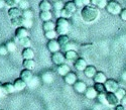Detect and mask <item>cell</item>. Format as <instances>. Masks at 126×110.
Returning <instances> with one entry per match:
<instances>
[{
    "instance_id": "obj_48",
    "label": "cell",
    "mask_w": 126,
    "mask_h": 110,
    "mask_svg": "<svg viewBox=\"0 0 126 110\" xmlns=\"http://www.w3.org/2000/svg\"><path fill=\"white\" fill-rule=\"evenodd\" d=\"M114 110H126V108H125L124 105H122L121 103H119L118 105H116V106L114 107Z\"/></svg>"
},
{
    "instance_id": "obj_35",
    "label": "cell",
    "mask_w": 126,
    "mask_h": 110,
    "mask_svg": "<svg viewBox=\"0 0 126 110\" xmlns=\"http://www.w3.org/2000/svg\"><path fill=\"white\" fill-rule=\"evenodd\" d=\"M115 94H116V96L118 97V99H119V100H121V99L126 95V90L124 89V88H122V87H119L118 88V89L116 90V91H115L114 92Z\"/></svg>"
},
{
    "instance_id": "obj_30",
    "label": "cell",
    "mask_w": 126,
    "mask_h": 110,
    "mask_svg": "<svg viewBox=\"0 0 126 110\" xmlns=\"http://www.w3.org/2000/svg\"><path fill=\"white\" fill-rule=\"evenodd\" d=\"M65 8L67 10H69V11L71 13H73V14H74L77 11V9H78V7L76 6V4L73 1H68L67 3H65Z\"/></svg>"
},
{
    "instance_id": "obj_45",
    "label": "cell",
    "mask_w": 126,
    "mask_h": 110,
    "mask_svg": "<svg viewBox=\"0 0 126 110\" xmlns=\"http://www.w3.org/2000/svg\"><path fill=\"white\" fill-rule=\"evenodd\" d=\"M32 24H33L32 19H24V23H23V26H24V27L29 28V27L32 26Z\"/></svg>"
},
{
    "instance_id": "obj_17",
    "label": "cell",
    "mask_w": 126,
    "mask_h": 110,
    "mask_svg": "<svg viewBox=\"0 0 126 110\" xmlns=\"http://www.w3.org/2000/svg\"><path fill=\"white\" fill-rule=\"evenodd\" d=\"M84 94H85V97L87 99H90V100H93V99L97 98V96H98V93H97V91L95 90L94 87H88L86 92Z\"/></svg>"
},
{
    "instance_id": "obj_23",
    "label": "cell",
    "mask_w": 126,
    "mask_h": 110,
    "mask_svg": "<svg viewBox=\"0 0 126 110\" xmlns=\"http://www.w3.org/2000/svg\"><path fill=\"white\" fill-rule=\"evenodd\" d=\"M65 58L68 61H76L79 57H78V53L75 50H71V51L65 52Z\"/></svg>"
},
{
    "instance_id": "obj_14",
    "label": "cell",
    "mask_w": 126,
    "mask_h": 110,
    "mask_svg": "<svg viewBox=\"0 0 126 110\" xmlns=\"http://www.w3.org/2000/svg\"><path fill=\"white\" fill-rule=\"evenodd\" d=\"M74 66H75V68L78 70V71H84L86 69V67H87V62H86V60L84 59V58H78L76 61H75V64H74Z\"/></svg>"
},
{
    "instance_id": "obj_29",
    "label": "cell",
    "mask_w": 126,
    "mask_h": 110,
    "mask_svg": "<svg viewBox=\"0 0 126 110\" xmlns=\"http://www.w3.org/2000/svg\"><path fill=\"white\" fill-rule=\"evenodd\" d=\"M39 17H40V19L45 22V21L51 20V18H52V13H51V11H40Z\"/></svg>"
},
{
    "instance_id": "obj_18",
    "label": "cell",
    "mask_w": 126,
    "mask_h": 110,
    "mask_svg": "<svg viewBox=\"0 0 126 110\" xmlns=\"http://www.w3.org/2000/svg\"><path fill=\"white\" fill-rule=\"evenodd\" d=\"M21 55H22L23 59H25V60H31V59H33L34 56H35L34 51L31 49V48H25V49H23Z\"/></svg>"
},
{
    "instance_id": "obj_8",
    "label": "cell",
    "mask_w": 126,
    "mask_h": 110,
    "mask_svg": "<svg viewBox=\"0 0 126 110\" xmlns=\"http://www.w3.org/2000/svg\"><path fill=\"white\" fill-rule=\"evenodd\" d=\"M74 89H75V91L77 92V93H80V94H84L86 92V90H87V84L85 83V82H83V81H77L74 85Z\"/></svg>"
},
{
    "instance_id": "obj_51",
    "label": "cell",
    "mask_w": 126,
    "mask_h": 110,
    "mask_svg": "<svg viewBox=\"0 0 126 110\" xmlns=\"http://www.w3.org/2000/svg\"><path fill=\"white\" fill-rule=\"evenodd\" d=\"M4 6H5V1L4 0H0V9L3 8Z\"/></svg>"
},
{
    "instance_id": "obj_41",
    "label": "cell",
    "mask_w": 126,
    "mask_h": 110,
    "mask_svg": "<svg viewBox=\"0 0 126 110\" xmlns=\"http://www.w3.org/2000/svg\"><path fill=\"white\" fill-rule=\"evenodd\" d=\"M37 85H38V78L37 77H33V78L30 80V82L27 83V86H29L30 88H35Z\"/></svg>"
},
{
    "instance_id": "obj_38",
    "label": "cell",
    "mask_w": 126,
    "mask_h": 110,
    "mask_svg": "<svg viewBox=\"0 0 126 110\" xmlns=\"http://www.w3.org/2000/svg\"><path fill=\"white\" fill-rule=\"evenodd\" d=\"M72 15H73V13H71L69 10H67L65 7L61 10V17H64V18H67L68 19V18L72 17Z\"/></svg>"
},
{
    "instance_id": "obj_6",
    "label": "cell",
    "mask_w": 126,
    "mask_h": 110,
    "mask_svg": "<svg viewBox=\"0 0 126 110\" xmlns=\"http://www.w3.org/2000/svg\"><path fill=\"white\" fill-rule=\"evenodd\" d=\"M106 99H107V104L110 106H114V107L116 105H118L120 102V100L114 92H107L106 93Z\"/></svg>"
},
{
    "instance_id": "obj_43",
    "label": "cell",
    "mask_w": 126,
    "mask_h": 110,
    "mask_svg": "<svg viewBox=\"0 0 126 110\" xmlns=\"http://www.w3.org/2000/svg\"><path fill=\"white\" fill-rule=\"evenodd\" d=\"M4 1H5V5L9 7H15L16 5H18L16 0H4Z\"/></svg>"
},
{
    "instance_id": "obj_55",
    "label": "cell",
    "mask_w": 126,
    "mask_h": 110,
    "mask_svg": "<svg viewBox=\"0 0 126 110\" xmlns=\"http://www.w3.org/2000/svg\"><path fill=\"white\" fill-rule=\"evenodd\" d=\"M2 86H3V84H2L1 82H0V87H2Z\"/></svg>"
},
{
    "instance_id": "obj_21",
    "label": "cell",
    "mask_w": 126,
    "mask_h": 110,
    "mask_svg": "<svg viewBox=\"0 0 126 110\" xmlns=\"http://www.w3.org/2000/svg\"><path fill=\"white\" fill-rule=\"evenodd\" d=\"M14 41H15V42H18L20 46H22L23 49H25V48H30V46H31V40H30V38H29L28 37H23V38H20V39L14 37Z\"/></svg>"
},
{
    "instance_id": "obj_24",
    "label": "cell",
    "mask_w": 126,
    "mask_h": 110,
    "mask_svg": "<svg viewBox=\"0 0 126 110\" xmlns=\"http://www.w3.org/2000/svg\"><path fill=\"white\" fill-rule=\"evenodd\" d=\"M41 79H43V81L45 83H47V84H50L54 82L55 80V76L54 74H52L51 72H46L43 74V76H41Z\"/></svg>"
},
{
    "instance_id": "obj_12",
    "label": "cell",
    "mask_w": 126,
    "mask_h": 110,
    "mask_svg": "<svg viewBox=\"0 0 126 110\" xmlns=\"http://www.w3.org/2000/svg\"><path fill=\"white\" fill-rule=\"evenodd\" d=\"M28 37V30L26 27L24 26H20V27H17L16 30H15V37L20 39V38H23V37Z\"/></svg>"
},
{
    "instance_id": "obj_10",
    "label": "cell",
    "mask_w": 126,
    "mask_h": 110,
    "mask_svg": "<svg viewBox=\"0 0 126 110\" xmlns=\"http://www.w3.org/2000/svg\"><path fill=\"white\" fill-rule=\"evenodd\" d=\"M64 80L68 85H74L77 81H78V77L76 75V73L74 72H70L68 75H66L64 77Z\"/></svg>"
},
{
    "instance_id": "obj_52",
    "label": "cell",
    "mask_w": 126,
    "mask_h": 110,
    "mask_svg": "<svg viewBox=\"0 0 126 110\" xmlns=\"http://www.w3.org/2000/svg\"><path fill=\"white\" fill-rule=\"evenodd\" d=\"M98 1H99V0H90V2H91V4L92 5H97V3H98Z\"/></svg>"
},
{
    "instance_id": "obj_16",
    "label": "cell",
    "mask_w": 126,
    "mask_h": 110,
    "mask_svg": "<svg viewBox=\"0 0 126 110\" xmlns=\"http://www.w3.org/2000/svg\"><path fill=\"white\" fill-rule=\"evenodd\" d=\"M40 11H50L52 8V4L49 2V0H41L38 4Z\"/></svg>"
},
{
    "instance_id": "obj_19",
    "label": "cell",
    "mask_w": 126,
    "mask_h": 110,
    "mask_svg": "<svg viewBox=\"0 0 126 110\" xmlns=\"http://www.w3.org/2000/svg\"><path fill=\"white\" fill-rule=\"evenodd\" d=\"M13 84H14V87H15V90L16 91H22V90L25 89V87L27 86V83L24 80H22L21 78L16 79Z\"/></svg>"
},
{
    "instance_id": "obj_57",
    "label": "cell",
    "mask_w": 126,
    "mask_h": 110,
    "mask_svg": "<svg viewBox=\"0 0 126 110\" xmlns=\"http://www.w3.org/2000/svg\"><path fill=\"white\" fill-rule=\"evenodd\" d=\"M54 1H57V0H54Z\"/></svg>"
},
{
    "instance_id": "obj_33",
    "label": "cell",
    "mask_w": 126,
    "mask_h": 110,
    "mask_svg": "<svg viewBox=\"0 0 126 110\" xmlns=\"http://www.w3.org/2000/svg\"><path fill=\"white\" fill-rule=\"evenodd\" d=\"M58 36L56 29L55 30H48V31H45V37L50 40V39H56V37Z\"/></svg>"
},
{
    "instance_id": "obj_56",
    "label": "cell",
    "mask_w": 126,
    "mask_h": 110,
    "mask_svg": "<svg viewBox=\"0 0 126 110\" xmlns=\"http://www.w3.org/2000/svg\"><path fill=\"white\" fill-rule=\"evenodd\" d=\"M0 110H1V106H0Z\"/></svg>"
},
{
    "instance_id": "obj_46",
    "label": "cell",
    "mask_w": 126,
    "mask_h": 110,
    "mask_svg": "<svg viewBox=\"0 0 126 110\" xmlns=\"http://www.w3.org/2000/svg\"><path fill=\"white\" fill-rule=\"evenodd\" d=\"M119 16H120L121 20H123V21H126V8H123V9L121 10V12H120Z\"/></svg>"
},
{
    "instance_id": "obj_15",
    "label": "cell",
    "mask_w": 126,
    "mask_h": 110,
    "mask_svg": "<svg viewBox=\"0 0 126 110\" xmlns=\"http://www.w3.org/2000/svg\"><path fill=\"white\" fill-rule=\"evenodd\" d=\"M19 78H21L22 80H24L26 83H29L30 80L33 78V75H32V72H31V70H22L21 73H20V77Z\"/></svg>"
},
{
    "instance_id": "obj_49",
    "label": "cell",
    "mask_w": 126,
    "mask_h": 110,
    "mask_svg": "<svg viewBox=\"0 0 126 110\" xmlns=\"http://www.w3.org/2000/svg\"><path fill=\"white\" fill-rule=\"evenodd\" d=\"M6 95H7V94H6V92L4 91L3 87H0V98H4Z\"/></svg>"
},
{
    "instance_id": "obj_28",
    "label": "cell",
    "mask_w": 126,
    "mask_h": 110,
    "mask_svg": "<svg viewBox=\"0 0 126 110\" xmlns=\"http://www.w3.org/2000/svg\"><path fill=\"white\" fill-rule=\"evenodd\" d=\"M57 40H58V42L60 43V46H61V47H64V46L67 45V43L70 42V38H69V37H68L67 35L59 36L58 38H57Z\"/></svg>"
},
{
    "instance_id": "obj_22",
    "label": "cell",
    "mask_w": 126,
    "mask_h": 110,
    "mask_svg": "<svg viewBox=\"0 0 126 110\" xmlns=\"http://www.w3.org/2000/svg\"><path fill=\"white\" fill-rule=\"evenodd\" d=\"M93 79H94V82H95V83H105L107 81V77H106V75H105L103 72L98 71L96 73V75L94 76Z\"/></svg>"
},
{
    "instance_id": "obj_9",
    "label": "cell",
    "mask_w": 126,
    "mask_h": 110,
    "mask_svg": "<svg viewBox=\"0 0 126 110\" xmlns=\"http://www.w3.org/2000/svg\"><path fill=\"white\" fill-rule=\"evenodd\" d=\"M22 10L20 9L19 7H10L9 10H8V16L11 18H14V17H18V16H22Z\"/></svg>"
},
{
    "instance_id": "obj_5",
    "label": "cell",
    "mask_w": 126,
    "mask_h": 110,
    "mask_svg": "<svg viewBox=\"0 0 126 110\" xmlns=\"http://www.w3.org/2000/svg\"><path fill=\"white\" fill-rule=\"evenodd\" d=\"M65 61H66L65 55H63V53H61V52H57L51 55V62L55 65L60 66L62 64H65Z\"/></svg>"
},
{
    "instance_id": "obj_27",
    "label": "cell",
    "mask_w": 126,
    "mask_h": 110,
    "mask_svg": "<svg viewBox=\"0 0 126 110\" xmlns=\"http://www.w3.org/2000/svg\"><path fill=\"white\" fill-rule=\"evenodd\" d=\"M43 28L45 31H48V30H55L56 29V23L54 21L48 20V21H45L43 24Z\"/></svg>"
},
{
    "instance_id": "obj_7",
    "label": "cell",
    "mask_w": 126,
    "mask_h": 110,
    "mask_svg": "<svg viewBox=\"0 0 126 110\" xmlns=\"http://www.w3.org/2000/svg\"><path fill=\"white\" fill-rule=\"evenodd\" d=\"M47 49L51 54H54V53L60 52L62 50V47L60 46V43L58 42L57 39H50L47 42Z\"/></svg>"
},
{
    "instance_id": "obj_3",
    "label": "cell",
    "mask_w": 126,
    "mask_h": 110,
    "mask_svg": "<svg viewBox=\"0 0 126 110\" xmlns=\"http://www.w3.org/2000/svg\"><path fill=\"white\" fill-rule=\"evenodd\" d=\"M107 10V12L112 14V15H119L121 10H122V7L120 5V3L116 0H110L108 1V4L105 8Z\"/></svg>"
},
{
    "instance_id": "obj_25",
    "label": "cell",
    "mask_w": 126,
    "mask_h": 110,
    "mask_svg": "<svg viewBox=\"0 0 126 110\" xmlns=\"http://www.w3.org/2000/svg\"><path fill=\"white\" fill-rule=\"evenodd\" d=\"M3 89L4 91L6 92V94H12L13 92H15V87H14V84L12 83H9V82H6L3 84Z\"/></svg>"
},
{
    "instance_id": "obj_32",
    "label": "cell",
    "mask_w": 126,
    "mask_h": 110,
    "mask_svg": "<svg viewBox=\"0 0 126 110\" xmlns=\"http://www.w3.org/2000/svg\"><path fill=\"white\" fill-rule=\"evenodd\" d=\"M5 46H6V48H7V50H8L9 53H14V52L16 51V49H17V47H16V42L13 41V40H9V41H7Z\"/></svg>"
},
{
    "instance_id": "obj_39",
    "label": "cell",
    "mask_w": 126,
    "mask_h": 110,
    "mask_svg": "<svg viewBox=\"0 0 126 110\" xmlns=\"http://www.w3.org/2000/svg\"><path fill=\"white\" fill-rule=\"evenodd\" d=\"M106 93H107V92H106ZM106 93H101V94H98V96H97L98 101H99L101 104H107Z\"/></svg>"
},
{
    "instance_id": "obj_53",
    "label": "cell",
    "mask_w": 126,
    "mask_h": 110,
    "mask_svg": "<svg viewBox=\"0 0 126 110\" xmlns=\"http://www.w3.org/2000/svg\"><path fill=\"white\" fill-rule=\"evenodd\" d=\"M83 3H84V6H86V5H89V4H91L90 0H83Z\"/></svg>"
},
{
    "instance_id": "obj_40",
    "label": "cell",
    "mask_w": 126,
    "mask_h": 110,
    "mask_svg": "<svg viewBox=\"0 0 126 110\" xmlns=\"http://www.w3.org/2000/svg\"><path fill=\"white\" fill-rule=\"evenodd\" d=\"M75 48H76V46H75L74 42H69V43H67L66 46L62 47V51L68 52V51H71V50H75Z\"/></svg>"
},
{
    "instance_id": "obj_47",
    "label": "cell",
    "mask_w": 126,
    "mask_h": 110,
    "mask_svg": "<svg viewBox=\"0 0 126 110\" xmlns=\"http://www.w3.org/2000/svg\"><path fill=\"white\" fill-rule=\"evenodd\" d=\"M73 2H74L76 4V6L78 8H83L84 7V3H83V0H73Z\"/></svg>"
},
{
    "instance_id": "obj_37",
    "label": "cell",
    "mask_w": 126,
    "mask_h": 110,
    "mask_svg": "<svg viewBox=\"0 0 126 110\" xmlns=\"http://www.w3.org/2000/svg\"><path fill=\"white\" fill-rule=\"evenodd\" d=\"M18 7L20 8L23 11V10H26V9H29V1L28 0H21L18 4Z\"/></svg>"
},
{
    "instance_id": "obj_54",
    "label": "cell",
    "mask_w": 126,
    "mask_h": 110,
    "mask_svg": "<svg viewBox=\"0 0 126 110\" xmlns=\"http://www.w3.org/2000/svg\"><path fill=\"white\" fill-rule=\"evenodd\" d=\"M21 1V0H16V2H17V4H19V2Z\"/></svg>"
},
{
    "instance_id": "obj_1",
    "label": "cell",
    "mask_w": 126,
    "mask_h": 110,
    "mask_svg": "<svg viewBox=\"0 0 126 110\" xmlns=\"http://www.w3.org/2000/svg\"><path fill=\"white\" fill-rule=\"evenodd\" d=\"M100 16V9L95 5H86L84 6L81 10V17L84 22L86 23H92L96 21Z\"/></svg>"
},
{
    "instance_id": "obj_26",
    "label": "cell",
    "mask_w": 126,
    "mask_h": 110,
    "mask_svg": "<svg viewBox=\"0 0 126 110\" xmlns=\"http://www.w3.org/2000/svg\"><path fill=\"white\" fill-rule=\"evenodd\" d=\"M22 66H23V68L24 69H27V70H32L34 69L35 67V62L33 61V59H31V60H23L22 62Z\"/></svg>"
},
{
    "instance_id": "obj_11",
    "label": "cell",
    "mask_w": 126,
    "mask_h": 110,
    "mask_svg": "<svg viewBox=\"0 0 126 110\" xmlns=\"http://www.w3.org/2000/svg\"><path fill=\"white\" fill-rule=\"evenodd\" d=\"M83 72H84V75H85L87 78H94V76L96 75V73H97L98 71H97V69H96L95 66L90 65V66H87L86 69L84 70Z\"/></svg>"
},
{
    "instance_id": "obj_20",
    "label": "cell",
    "mask_w": 126,
    "mask_h": 110,
    "mask_svg": "<svg viewBox=\"0 0 126 110\" xmlns=\"http://www.w3.org/2000/svg\"><path fill=\"white\" fill-rule=\"evenodd\" d=\"M10 23H11L12 26L14 27H20V26H23L24 23V18L23 16H18V17H14L10 19Z\"/></svg>"
},
{
    "instance_id": "obj_13",
    "label": "cell",
    "mask_w": 126,
    "mask_h": 110,
    "mask_svg": "<svg viewBox=\"0 0 126 110\" xmlns=\"http://www.w3.org/2000/svg\"><path fill=\"white\" fill-rule=\"evenodd\" d=\"M57 72L59 75L63 76V77H65L66 75H68L70 72H71V68H70V66L67 65L66 63L65 64H62L60 66H58V69H57Z\"/></svg>"
},
{
    "instance_id": "obj_2",
    "label": "cell",
    "mask_w": 126,
    "mask_h": 110,
    "mask_svg": "<svg viewBox=\"0 0 126 110\" xmlns=\"http://www.w3.org/2000/svg\"><path fill=\"white\" fill-rule=\"evenodd\" d=\"M70 29V22L67 18L59 17L56 21V31L58 36L67 35Z\"/></svg>"
},
{
    "instance_id": "obj_31",
    "label": "cell",
    "mask_w": 126,
    "mask_h": 110,
    "mask_svg": "<svg viewBox=\"0 0 126 110\" xmlns=\"http://www.w3.org/2000/svg\"><path fill=\"white\" fill-rule=\"evenodd\" d=\"M93 87L95 88V90L97 91V93H98V94H101V93H106V92H107L106 88H105L104 83H95V85H94Z\"/></svg>"
},
{
    "instance_id": "obj_36",
    "label": "cell",
    "mask_w": 126,
    "mask_h": 110,
    "mask_svg": "<svg viewBox=\"0 0 126 110\" xmlns=\"http://www.w3.org/2000/svg\"><path fill=\"white\" fill-rule=\"evenodd\" d=\"M22 16H23L24 19H32L33 18V12H32V10H31V9L23 10Z\"/></svg>"
},
{
    "instance_id": "obj_44",
    "label": "cell",
    "mask_w": 126,
    "mask_h": 110,
    "mask_svg": "<svg viewBox=\"0 0 126 110\" xmlns=\"http://www.w3.org/2000/svg\"><path fill=\"white\" fill-rule=\"evenodd\" d=\"M8 53L9 52H8L6 46H0V56H6Z\"/></svg>"
},
{
    "instance_id": "obj_34",
    "label": "cell",
    "mask_w": 126,
    "mask_h": 110,
    "mask_svg": "<svg viewBox=\"0 0 126 110\" xmlns=\"http://www.w3.org/2000/svg\"><path fill=\"white\" fill-rule=\"evenodd\" d=\"M52 7H54L55 10H57V11H61V10L65 7V4L62 0H57V1H55L54 4H52Z\"/></svg>"
},
{
    "instance_id": "obj_50",
    "label": "cell",
    "mask_w": 126,
    "mask_h": 110,
    "mask_svg": "<svg viewBox=\"0 0 126 110\" xmlns=\"http://www.w3.org/2000/svg\"><path fill=\"white\" fill-rule=\"evenodd\" d=\"M120 101H121V104H122V105L126 106V95H125V96H124V97H123V98L121 99Z\"/></svg>"
},
{
    "instance_id": "obj_4",
    "label": "cell",
    "mask_w": 126,
    "mask_h": 110,
    "mask_svg": "<svg viewBox=\"0 0 126 110\" xmlns=\"http://www.w3.org/2000/svg\"><path fill=\"white\" fill-rule=\"evenodd\" d=\"M104 85H105L107 92H115L120 87L119 83L114 79H107V81L104 83Z\"/></svg>"
},
{
    "instance_id": "obj_42",
    "label": "cell",
    "mask_w": 126,
    "mask_h": 110,
    "mask_svg": "<svg viewBox=\"0 0 126 110\" xmlns=\"http://www.w3.org/2000/svg\"><path fill=\"white\" fill-rule=\"evenodd\" d=\"M107 4H108V1H107V0H99L96 6H97L99 9H104V8H106Z\"/></svg>"
}]
</instances>
